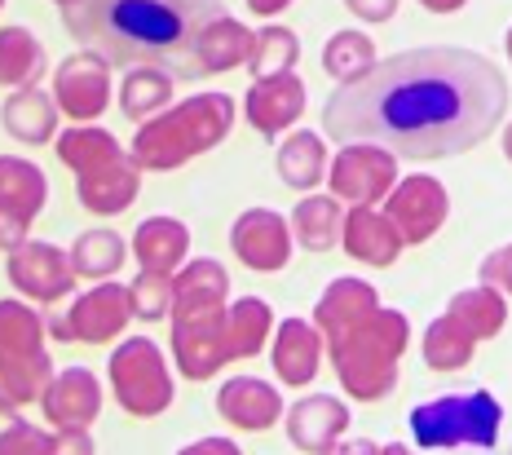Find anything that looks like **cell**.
<instances>
[{
	"label": "cell",
	"instance_id": "obj_19",
	"mask_svg": "<svg viewBox=\"0 0 512 455\" xmlns=\"http://www.w3.org/2000/svg\"><path fill=\"white\" fill-rule=\"evenodd\" d=\"M349 429V407L332 394H309L287 411V438L301 451H336V438Z\"/></svg>",
	"mask_w": 512,
	"mask_h": 455
},
{
	"label": "cell",
	"instance_id": "obj_17",
	"mask_svg": "<svg viewBox=\"0 0 512 455\" xmlns=\"http://www.w3.org/2000/svg\"><path fill=\"white\" fill-rule=\"evenodd\" d=\"M305 111V80L283 71V76H261L248 89V120L256 133L279 137L283 129H292Z\"/></svg>",
	"mask_w": 512,
	"mask_h": 455
},
{
	"label": "cell",
	"instance_id": "obj_18",
	"mask_svg": "<svg viewBox=\"0 0 512 455\" xmlns=\"http://www.w3.org/2000/svg\"><path fill=\"white\" fill-rule=\"evenodd\" d=\"M217 411H221V420H230L234 429L261 433V429L279 425L283 398H279V389L265 385V380H256V376H234L230 385H221Z\"/></svg>",
	"mask_w": 512,
	"mask_h": 455
},
{
	"label": "cell",
	"instance_id": "obj_47",
	"mask_svg": "<svg viewBox=\"0 0 512 455\" xmlns=\"http://www.w3.org/2000/svg\"><path fill=\"white\" fill-rule=\"evenodd\" d=\"M49 332H53V341H71V336H67V323H62V319H49Z\"/></svg>",
	"mask_w": 512,
	"mask_h": 455
},
{
	"label": "cell",
	"instance_id": "obj_21",
	"mask_svg": "<svg viewBox=\"0 0 512 455\" xmlns=\"http://www.w3.org/2000/svg\"><path fill=\"white\" fill-rule=\"evenodd\" d=\"M76 190H80V204L89 208V213L115 217V213H124V208L137 199V190H142V168H137L133 155H120V160L76 177Z\"/></svg>",
	"mask_w": 512,
	"mask_h": 455
},
{
	"label": "cell",
	"instance_id": "obj_40",
	"mask_svg": "<svg viewBox=\"0 0 512 455\" xmlns=\"http://www.w3.org/2000/svg\"><path fill=\"white\" fill-rule=\"evenodd\" d=\"M512 252L508 248H499V252H490L486 257V266H482V279H486V288H495V292H508L512 288Z\"/></svg>",
	"mask_w": 512,
	"mask_h": 455
},
{
	"label": "cell",
	"instance_id": "obj_24",
	"mask_svg": "<svg viewBox=\"0 0 512 455\" xmlns=\"http://www.w3.org/2000/svg\"><path fill=\"white\" fill-rule=\"evenodd\" d=\"M380 305V292L371 288V283L362 279H336L332 288L318 296V310H314V327L323 341H332L340 336L349 323H358L367 310H376Z\"/></svg>",
	"mask_w": 512,
	"mask_h": 455
},
{
	"label": "cell",
	"instance_id": "obj_27",
	"mask_svg": "<svg viewBox=\"0 0 512 455\" xmlns=\"http://www.w3.org/2000/svg\"><path fill=\"white\" fill-rule=\"evenodd\" d=\"M274 332V310L261 296H243L226 310V345H230V363L234 358H252L261 354L265 341Z\"/></svg>",
	"mask_w": 512,
	"mask_h": 455
},
{
	"label": "cell",
	"instance_id": "obj_30",
	"mask_svg": "<svg viewBox=\"0 0 512 455\" xmlns=\"http://www.w3.org/2000/svg\"><path fill=\"white\" fill-rule=\"evenodd\" d=\"M473 349H477V336L464 323H455L451 314L433 319L429 332H424V363L433 372H460V367H468Z\"/></svg>",
	"mask_w": 512,
	"mask_h": 455
},
{
	"label": "cell",
	"instance_id": "obj_31",
	"mask_svg": "<svg viewBox=\"0 0 512 455\" xmlns=\"http://www.w3.org/2000/svg\"><path fill=\"white\" fill-rule=\"evenodd\" d=\"M173 98V76L155 67H128L124 71V84H120V107L128 120H151L155 111L168 107Z\"/></svg>",
	"mask_w": 512,
	"mask_h": 455
},
{
	"label": "cell",
	"instance_id": "obj_14",
	"mask_svg": "<svg viewBox=\"0 0 512 455\" xmlns=\"http://www.w3.org/2000/svg\"><path fill=\"white\" fill-rule=\"evenodd\" d=\"M133 319V301H128V288L120 283H102V288L84 292L76 305L67 310V336L71 345H106L124 332V323Z\"/></svg>",
	"mask_w": 512,
	"mask_h": 455
},
{
	"label": "cell",
	"instance_id": "obj_13",
	"mask_svg": "<svg viewBox=\"0 0 512 455\" xmlns=\"http://www.w3.org/2000/svg\"><path fill=\"white\" fill-rule=\"evenodd\" d=\"M53 98H58V111L71 115L76 124L98 120L111 102V67L93 54L67 58L53 76Z\"/></svg>",
	"mask_w": 512,
	"mask_h": 455
},
{
	"label": "cell",
	"instance_id": "obj_32",
	"mask_svg": "<svg viewBox=\"0 0 512 455\" xmlns=\"http://www.w3.org/2000/svg\"><path fill=\"white\" fill-rule=\"evenodd\" d=\"M451 314L455 323H464L468 332L477 336V341H490V336L504 327L508 319V305H504V292H495V288H468V292H455V301H451Z\"/></svg>",
	"mask_w": 512,
	"mask_h": 455
},
{
	"label": "cell",
	"instance_id": "obj_7",
	"mask_svg": "<svg viewBox=\"0 0 512 455\" xmlns=\"http://www.w3.org/2000/svg\"><path fill=\"white\" fill-rule=\"evenodd\" d=\"M53 363L45 349V323L31 305L0 301V394L9 402H36L49 385Z\"/></svg>",
	"mask_w": 512,
	"mask_h": 455
},
{
	"label": "cell",
	"instance_id": "obj_9",
	"mask_svg": "<svg viewBox=\"0 0 512 455\" xmlns=\"http://www.w3.org/2000/svg\"><path fill=\"white\" fill-rule=\"evenodd\" d=\"M446 213H451L446 186L424 173L407 177V182H393L389 195H384V217H389V226L398 230L402 243H429L442 230Z\"/></svg>",
	"mask_w": 512,
	"mask_h": 455
},
{
	"label": "cell",
	"instance_id": "obj_10",
	"mask_svg": "<svg viewBox=\"0 0 512 455\" xmlns=\"http://www.w3.org/2000/svg\"><path fill=\"white\" fill-rule=\"evenodd\" d=\"M45 173L31 160L18 155H0V252L18 248L27 239L31 221L45 208Z\"/></svg>",
	"mask_w": 512,
	"mask_h": 455
},
{
	"label": "cell",
	"instance_id": "obj_22",
	"mask_svg": "<svg viewBox=\"0 0 512 455\" xmlns=\"http://www.w3.org/2000/svg\"><path fill=\"white\" fill-rule=\"evenodd\" d=\"M318 358H323V336H318L314 323L287 319L274 336V372H279L283 385H309L318 376Z\"/></svg>",
	"mask_w": 512,
	"mask_h": 455
},
{
	"label": "cell",
	"instance_id": "obj_48",
	"mask_svg": "<svg viewBox=\"0 0 512 455\" xmlns=\"http://www.w3.org/2000/svg\"><path fill=\"white\" fill-rule=\"evenodd\" d=\"M0 9H5V0H0Z\"/></svg>",
	"mask_w": 512,
	"mask_h": 455
},
{
	"label": "cell",
	"instance_id": "obj_16",
	"mask_svg": "<svg viewBox=\"0 0 512 455\" xmlns=\"http://www.w3.org/2000/svg\"><path fill=\"white\" fill-rule=\"evenodd\" d=\"M36 402L45 407L53 429H89L102 411V385L89 367H67L62 376H49Z\"/></svg>",
	"mask_w": 512,
	"mask_h": 455
},
{
	"label": "cell",
	"instance_id": "obj_12",
	"mask_svg": "<svg viewBox=\"0 0 512 455\" xmlns=\"http://www.w3.org/2000/svg\"><path fill=\"white\" fill-rule=\"evenodd\" d=\"M9 257V283H14L23 296H31V301H62V296H71V288H76V270H71V257L67 252H58L53 243H31L23 239L18 248L5 252Z\"/></svg>",
	"mask_w": 512,
	"mask_h": 455
},
{
	"label": "cell",
	"instance_id": "obj_34",
	"mask_svg": "<svg viewBox=\"0 0 512 455\" xmlns=\"http://www.w3.org/2000/svg\"><path fill=\"white\" fill-rule=\"evenodd\" d=\"M248 49H252V31L243 23H234V18H217L208 31H204V45H199V58H204L208 76H217V71H234L248 62Z\"/></svg>",
	"mask_w": 512,
	"mask_h": 455
},
{
	"label": "cell",
	"instance_id": "obj_29",
	"mask_svg": "<svg viewBox=\"0 0 512 455\" xmlns=\"http://www.w3.org/2000/svg\"><path fill=\"white\" fill-rule=\"evenodd\" d=\"M279 177L292 190H314L327 177V146L318 133H296L279 146Z\"/></svg>",
	"mask_w": 512,
	"mask_h": 455
},
{
	"label": "cell",
	"instance_id": "obj_44",
	"mask_svg": "<svg viewBox=\"0 0 512 455\" xmlns=\"http://www.w3.org/2000/svg\"><path fill=\"white\" fill-rule=\"evenodd\" d=\"M287 5H292V0H248V9L256 18H274V14H283Z\"/></svg>",
	"mask_w": 512,
	"mask_h": 455
},
{
	"label": "cell",
	"instance_id": "obj_45",
	"mask_svg": "<svg viewBox=\"0 0 512 455\" xmlns=\"http://www.w3.org/2000/svg\"><path fill=\"white\" fill-rule=\"evenodd\" d=\"M18 420H23V416H18V402H9L5 394H0V433H9Z\"/></svg>",
	"mask_w": 512,
	"mask_h": 455
},
{
	"label": "cell",
	"instance_id": "obj_1",
	"mask_svg": "<svg viewBox=\"0 0 512 455\" xmlns=\"http://www.w3.org/2000/svg\"><path fill=\"white\" fill-rule=\"evenodd\" d=\"M508 115V76L473 49L429 45L376 58L327 98L336 142H371L407 160H446L495 137Z\"/></svg>",
	"mask_w": 512,
	"mask_h": 455
},
{
	"label": "cell",
	"instance_id": "obj_6",
	"mask_svg": "<svg viewBox=\"0 0 512 455\" xmlns=\"http://www.w3.org/2000/svg\"><path fill=\"white\" fill-rule=\"evenodd\" d=\"M504 411L499 398L477 389V394H446L433 402H420L411 411V438L424 451H455V447H477L490 451L499 442Z\"/></svg>",
	"mask_w": 512,
	"mask_h": 455
},
{
	"label": "cell",
	"instance_id": "obj_36",
	"mask_svg": "<svg viewBox=\"0 0 512 455\" xmlns=\"http://www.w3.org/2000/svg\"><path fill=\"white\" fill-rule=\"evenodd\" d=\"M296 58H301V45H296L292 31L287 27H265V31H256L252 36V49H248V62H243V67L261 80V76H283V71H292Z\"/></svg>",
	"mask_w": 512,
	"mask_h": 455
},
{
	"label": "cell",
	"instance_id": "obj_23",
	"mask_svg": "<svg viewBox=\"0 0 512 455\" xmlns=\"http://www.w3.org/2000/svg\"><path fill=\"white\" fill-rule=\"evenodd\" d=\"M0 124H5L9 137L27 146H45L53 142V129H58V107L45 89L36 84H23V93H9V102L0 107Z\"/></svg>",
	"mask_w": 512,
	"mask_h": 455
},
{
	"label": "cell",
	"instance_id": "obj_25",
	"mask_svg": "<svg viewBox=\"0 0 512 455\" xmlns=\"http://www.w3.org/2000/svg\"><path fill=\"white\" fill-rule=\"evenodd\" d=\"M190 252V235L177 217H146L133 230V257L142 261V270H164L173 274Z\"/></svg>",
	"mask_w": 512,
	"mask_h": 455
},
{
	"label": "cell",
	"instance_id": "obj_8",
	"mask_svg": "<svg viewBox=\"0 0 512 455\" xmlns=\"http://www.w3.org/2000/svg\"><path fill=\"white\" fill-rule=\"evenodd\" d=\"M106 372H111V389L128 416L151 420L173 407V376H168L159 345L146 341V336H133V341H124L115 349Z\"/></svg>",
	"mask_w": 512,
	"mask_h": 455
},
{
	"label": "cell",
	"instance_id": "obj_35",
	"mask_svg": "<svg viewBox=\"0 0 512 455\" xmlns=\"http://www.w3.org/2000/svg\"><path fill=\"white\" fill-rule=\"evenodd\" d=\"M76 279H111L124 266V239L115 230H89L76 239V248L67 252Z\"/></svg>",
	"mask_w": 512,
	"mask_h": 455
},
{
	"label": "cell",
	"instance_id": "obj_37",
	"mask_svg": "<svg viewBox=\"0 0 512 455\" xmlns=\"http://www.w3.org/2000/svg\"><path fill=\"white\" fill-rule=\"evenodd\" d=\"M371 62H376V45H371V36H362V31H336L323 49V71L336 84L362 76Z\"/></svg>",
	"mask_w": 512,
	"mask_h": 455
},
{
	"label": "cell",
	"instance_id": "obj_41",
	"mask_svg": "<svg viewBox=\"0 0 512 455\" xmlns=\"http://www.w3.org/2000/svg\"><path fill=\"white\" fill-rule=\"evenodd\" d=\"M345 5L362 23H389V18L398 14V0H345Z\"/></svg>",
	"mask_w": 512,
	"mask_h": 455
},
{
	"label": "cell",
	"instance_id": "obj_20",
	"mask_svg": "<svg viewBox=\"0 0 512 455\" xmlns=\"http://www.w3.org/2000/svg\"><path fill=\"white\" fill-rule=\"evenodd\" d=\"M340 243H345V252L354 261H362V266H393V261H398V252L407 248V243L398 239V230L389 226V217L376 213L371 204H354L345 213Z\"/></svg>",
	"mask_w": 512,
	"mask_h": 455
},
{
	"label": "cell",
	"instance_id": "obj_26",
	"mask_svg": "<svg viewBox=\"0 0 512 455\" xmlns=\"http://www.w3.org/2000/svg\"><path fill=\"white\" fill-rule=\"evenodd\" d=\"M340 226H345V208H340L336 195H309V199H301V204H296V213H292V221H287L292 239L301 243V248H309V252L336 248Z\"/></svg>",
	"mask_w": 512,
	"mask_h": 455
},
{
	"label": "cell",
	"instance_id": "obj_2",
	"mask_svg": "<svg viewBox=\"0 0 512 455\" xmlns=\"http://www.w3.org/2000/svg\"><path fill=\"white\" fill-rule=\"evenodd\" d=\"M221 0H62V23L106 67H155L173 80H204V31L226 18Z\"/></svg>",
	"mask_w": 512,
	"mask_h": 455
},
{
	"label": "cell",
	"instance_id": "obj_3",
	"mask_svg": "<svg viewBox=\"0 0 512 455\" xmlns=\"http://www.w3.org/2000/svg\"><path fill=\"white\" fill-rule=\"evenodd\" d=\"M226 292L230 279L212 257L190 261L181 274H173V354L181 376L208 380L230 363L226 345Z\"/></svg>",
	"mask_w": 512,
	"mask_h": 455
},
{
	"label": "cell",
	"instance_id": "obj_42",
	"mask_svg": "<svg viewBox=\"0 0 512 455\" xmlns=\"http://www.w3.org/2000/svg\"><path fill=\"white\" fill-rule=\"evenodd\" d=\"M53 451H67V455H84V451H93L89 429H58V433H53Z\"/></svg>",
	"mask_w": 512,
	"mask_h": 455
},
{
	"label": "cell",
	"instance_id": "obj_43",
	"mask_svg": "<svg viewBox=\"0 0 512 455\" xmlns=\"http://www.w3.org/2000/svg\"><path fill=\"white\" fill-rule=\"evenodd\" d=\"M186 455H234L239 447H234L230 438H204V442H190V447H181Z\"/></svg>",
	"mask_w": 512,
	"mask_h": 455
},
{
	"label": "cell",
	"instance_id": "obj_49",
	"mask_svg": "<svg viewBox=\"0 0 512 455\" xmlns=\"http://www.w3.org/2000/svg\"><path fill=\"white\" fill-rule=\"evenodd\" d=\"M58 5H62V0H58Z\"/></svg>",
	"mask_w": 512,
	"mask_h": 455
},
{
	"label": "cell",
	"instance_id": "obj_46",
	"mask_svg": "<svg viewBox=\"0 0 512 455\" xmlns=\"http://www.w3.org/2000/svg\"><path fill=\"white\" fill-rule=\"evenodd\" d=\"M424 9H429V14H455V9H464L468 0H420Z\"/></svg>",
	"mask_w": 512,
	"mask_h": 455
},
{
	"label": "cell",
	"instance_id": "obj_39",
	"mask_svg": "<svg viewBox=\"0 0 512 455\" xmlns=\"http://www.w3.org/2000/svg\"><path fill=\"white\" fill-rule=\"evenodd\" d=\"M0 455H53V438L18 420L9 433H0Z\"/></svg>",
	"mask_w": 512,
	"mask_h": 455
},
{
	"label": "cell",
	"instance_id": "obj_33",
	"mask_svg": "<svg viewBox=\"0 0 512 455\" xmlns=\"http://www.w3.org/2000/svg\"><path fill=\"white\" fill-rule=\"evenodd\" d=\"M58 155H62V164H67L71 173L84 177V173H93V168L120 160L124 146L115 142L106 129H67L58 137Z\"/></svg>",
	"mask_w": 512,
	"mask_h": 455
},
{
	"label": "cell",
	"instance_id": "obj_15",
	"mask_svg": "<svg viewBox=\"0 0 512 455\" xmlns=\"http://www.w3.org/2000/svg\"><path fill=\"white\" fill-rule=\"evenodd\" d=\"M230 243H234V257L256 274L283 270L287 257H292V230H287V221L279 213H270V208H252V213H243L239 221H234Z\"/></svg>",
	"mask_w": 512,
	"mask_h": 455
},
{
	"label": "cell",
	"instance_id": "obj_38",
	"mask_svg": "<svg viewBox=\"0 0 512 455\" xmlns=\"http://www.w3.org/2000/svg\"><path fill=\"white\" fill-rule=\"evenodd\" d=\"M128 301H133V319H168V310H173V274L164 270H142L133 279V288H128Z\"/></svg>",
	"mask_w": 512,
	"mask_h": 455
},
{
	"label": "cell",
	"instance_id": "obj_11",
	"mask_svg": "<svg viewBox=\"0 0 512 455\" xmlns=\"http://www.w3.org/2000/svg\"><path fill=\"white\" fill-rule=\"evenodd\" d=\"M393 182H398V160L371 142H345L332 164V195L340 204H376Z\"/></svg>",
	"mask_w": 512,
	"mask_h": 455
},
{
	"label": "cell",
	"instance_id": "obj_4",
	"mask_svg": "<svg viewBox=\"0 0 512 455\" xmlns=\"http://www.w3.org/2000/svg\"><path fill=\"white\" fill-rule=\"evenodd\" d=\"M411 327L407 314L398 310H367L358 323H349L340 336L327 341L332 349V367L345 385L349 398L358 402H376L398 385V358L407 354Z\"/></svg>",
	"mask_w": 512,
	"mask_h": 455
},
{
	"label": "cell",
	"instance_id": "obj_28",
	"mask_svg": "<svg viewBox=\"0 0 512 455\" xmlns=\"http://www.w3.org/2000/svg\"><path fill=\"white\" fill-rule=\"evenodd\" d=\"M45 71V49L27 27H0V84L5 89H23L36 84Z\"/></svg>",
	"mask_w": 512,
	"mask_h": 455
},
{
	"label": "cell",
	"instance_id": "obj_5",
	"mask_svg": "<svg viewBox=\"0 0 512 455\" xmlns=\"http://www.w3.org/2000/svg\"><path fill=\"white\" fill-rule=\"evenodd\" d=\"M230 129H234V102L226 93H195L181 107L155 111L151 120H142L128 155L137 160V168L173 173L186 160L212 151L221 137H230Z\"/></svg>",
	"mask_w": 512,
	"mask_h": 455
}]
</instances>
